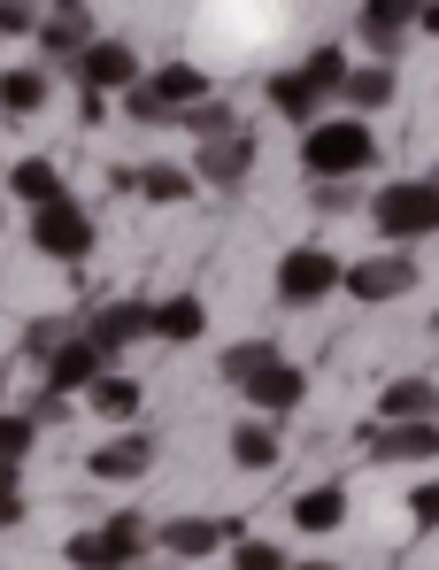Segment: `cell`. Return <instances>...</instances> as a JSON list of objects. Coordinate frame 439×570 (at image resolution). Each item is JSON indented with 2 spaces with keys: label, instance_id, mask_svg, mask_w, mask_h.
Instances as JSON below:
<instances>
[{
  "label": "cell",
  "instance_id": "13",
  "mask_svg": "<svg viewBox=\"0 0 439 570\" xmlns=\"http://www.w3.org/2000/svg\"><path fill=\"white\" fill-rule=\"evenodd\" d=\"M100 371H116V355H108V347L92 340L86 324H78V332H70V340H62V347L47 355V385H55V393H86Z\"/></svg>",
  "mask_w": 439,
  "mask_h": 570
},
{
  "label": "cell",
  "instance_id": "18",
  "mask_svg": "<svg viewBox=\"0 0 439 570\" xmlns=\"http://www.w3.org/2000/svg\"><path fill=\"white\" fill-rule=\"evenodd\" d=\"M393 94H401V78H393V62H386V55H370L362 70L348 62V78H340V100H348L354 116H378V108H393Z\"/></svg>",
  "mask_w": 439,
  "mask_h": 570
},
{
  "label": "cell",
  "instance_id": "20",
  "mask_svg": "<svg viewBox=\"0 0 439 570\" xmlns=\"http://www.w3.org/2000/svg\"><path fill=\"white\" fill-rule=\"evenodd\" d=\"M31 39H39V55H47V62H62V70H70V62H78V55H86L92 23H86V8H47V16H39V31H31Z\"/></svg>",
  "mask_w": 439,
  "mask_h": 570
},
{
  "label": "cell",
  "instance_id": "24",
  "mask_svg": "<svg viewBox=\"0 0 439 570\" xmlns=\"http://www.w3.org/2000/svg\"><path fill=\"white\" fill-rule=\"evenodd\" d=\"M47 100H55L47 62H31V70H0V116H39Z\"/></svg>",
  "mask_w": 439,
  "mask_h": 570
},
{
  "label": "cell",
  "instance_id": "43",
  "mask_svg": "<svg viewBox=\"0 0 439 570\" xmlns=\"http://www.w3.org/2000/svg\"><path fill=\"white\" fill-rule=\"evenodd\" d=\"M0 409H8V401H0Z\"/></svg>",
  "mask_w": 439,
  "mask_h": 570
},
{
  "label": "cell",
  "instance_id": "17",
  "mask_svg": "<svg viewBox=\"0 0 439 570\" xmlns=\"http://www.w3.org/2000/svg\"><path fill=\"white\" fill-rule=\"evenodd\" d=\"M86 332L108 347V355H124V347L155 340V301H100V308L86 316Z\"/></svg>",
  "mask_w": 439,
  "mask_h": 570
},
{
  "label": "cell",
  "instance_id": "3",
  "mask_svg": "<svg viewBox=\"0 0 439 570\" xmlns=\"http://www.w3.org/2000/svg\"><path fill=\"white\" fill-rule=\"evenodd\" d=\"M340 78H348V55H340V47H316L309 62H293V70H277V78H270V108L301 131V124H316V116L332 108Z\"/></svg>",
  "mask_w": 439,
  "mask_h": 570
},
{
  "label": "cell",
  "instance_id": "9",
  "mask_svg": "<svg viewBox=\"0 0 439 570\" xmlns=\"http://www.w3.org/2000/svg\"><path fill=\"white\" fill-rule=\"evenodd\" d=\"M255 163H263V147H255L247 124H232V131H216V139H193V178H201V186H247Z\"/></svg>",
  "mask_w": 439,
  "mask_h": 570
},
{
  "label": "cell",
  "instance_id": "42",
  "mask_svg": "<svg viewBox=\"0 0 439 570\" xmlns=\"http://www.w3.org/2000/svg\"><path fill=\"white\" fill-rule=\"evenodd\" d=\"M116 570H147V563H116Z\"/></svg>",
  "mask_w": 439,
  "mask_h": 570
},
{
  "label": "cell",
  "instance_id": "36",
  "mask_svg": "<svg viewBox=\"0 0 439 570\" xmlns=\"http://www.w3.org/2000/svg\"><path fill=\"white\" fill-rule=\"evenodd\" d=\"M31 424H70V393H55V385H47V393L31 401Z\"/></svg>",
  "mask_w": 439,
  "mask_h": 570
},
{
  "label": "cell",
  "instance_id": "23",
  "mask_svg": "<svg viewBox=\"0 0 439 570\" xmlns=\"http://www.w3.org/2000/svg\"><path fill=\"white\" fill-rule=\"evenodd\" d=\"M0 193H8V200H23V208H39V200H55V193H62V170H55L47 155H23V163H8V170H0Z\"/></svg>",
  "mask_w": 439,
  "mask_h": 570
},
{
  "label": "cell",
  "instance_id": "2",
  "mask_svg": "<svg viewBox=\"0 0 439 570\" xmlns=\"http://www.w3.org/2000/svg\"><path fill=\"white\" fill-rule=\"evenodd\" d=\"M370 232L386 247H417L439 232V178H393L370 193Z\"/></svg>",
  "mask_w": 439,
  "mask_h": 570
},
{
  "label": "cell",
  "instance_id": "14",
  "mask_svg": "<svg viewBox=\"0 0 439 570\" xmlns=\"http://www.w3.org/2000/svg\"><path fill=\"white\" fill-rule=\"evenodd\" d=\"M354 31H362L370 55L393 62V55L417 39V0H362V8H354Z\"/></svg>",
  "mask_w": 439,
  "mask_h": 570
},
{
  "label": "cell",
  "instance_id": "5",
  "mask_svg": "<svg viewBox=\"0 0 439 570\" xmlns=\"http://www.w3.org/2000/svg\"><path fill=\"white\" fill-rule=\"evenodd\" d=\"M116 100H124L139 124H177V108L208 100V78H201L193 62H163V70H139V86H124Z\"/></svg>",
  "mask_w": 439,
  "mask_h": 570
},
{
  "label": "cell",
  "instance_id": "26",
  "mask_svg": "<svg viewBox=\"0 0 439 570\" xmlns=\"http://www.w3.org/2000/svg\"><path fill=\"white\" fill-rule=\"evenodd\" d=\"M378 416H439V379H393L378 393Z\"/></svg>",
  "mask_w": 439,
  "mask_h": 570
},
{
  "label": "cell",
  "instance_id": "34",
  "mask_svg": "<svg viewBox=\"0 0 439 570\" xmlns=\"http://www.w3.org/2000/svg\"><path fill=\"white\" fill-rule=\"evenodd\" d=\"M409 524H417V532H439V478L409 485Z\"/></svg>",
  "mask_w": 439,
  "mask_h": 570
},
{
  "label": "cell",
  "instance_id": "15",
  "mask_svg": "<svg viewBox=\"0 0 439 570\" xmlns=\"http://www.w3.org/2000/svg\"><path fill=\"white\" fill-rule=\"evenodd\" d=\"M86 471L100 478V485H131V478L155 471V440H147V432H131V424H116V440H100V448H92Z\"/></svg>",
  "mask_w": 439,
  "mask_h": 570
},
{
  "label": "cell",
  "instance_id": "41",
  "mask_svg": "<svg viewBox=\"0 0 439 570\" xmlns=\"http://www.w3.org/2000/svg\"><path fill=\"white\" fill-rule=\"evenodd\" d=\"M432 340H439V308H432Z\"/></svg>",
  "mask_w": 439,
  "mask_h": 570
},
{
  "label": "cell",
  "instance_id": "28",
  "mask_svg": "<svg viewBox=\"0 0 439 570\" xmlns=\"http://www.w3.org/2000/svg\"><path fill=\"white\" fill-rule=\"evenodd\" d=\"M232 124H240V116H232L224 100L208 94V100H193V108H177V124H170V131H193V139H216V131H232Z\"/></svg>",
  "mask_w": 439,
  "mask_h": 570
},
{
  "label": "cell",
  "instance_id": "37",
  "mask_svg": "<svg viewBox=\"0 0 439 570\" xmlns=\"http://www.w3.org/2000/svg\"><path fill=\"white\" fill-rule=\"evenodd\" d=\"M417 31H425V39H439V0H417Z\"/></svg>",
  "mask_w": 439,
  "mask_h": 570
},
{
  "label": "cell",
  "instance_id": "44",
  "mask_svg": "<svg viewBox=\"0 0 439 570\" xmlns=\"http://www.w3.org/2000/svg\"><path fill=\"white\" fill-rule=\"evenodd\" d=\"M224 570H232V563H224Z\"/></svg>",
  "mask_w": 439,
  "mask_h": 570
},
{
  "label": "cell",
  "instance_id": "40",
  "mask_svg": "<svg viewBox=\"0 0 439 570\" xmlns=\"http://www.w3.org/2000/svg\"><path fill=\"white\" fill-rule=\"evenodd\" d=\"M0 224H8V193H0Z\"/></svg>",
  "mask_w": 439,
  "mask_h": 570
},
{
  "label": "cell",
  "instance_id": "12",
  "mask_svg": "<svg viewBox=\"0 0 439 570\" xmlns=\"http://www.w3.org/2000/svg\"><path fill=\"white\" fill-rule=\"evenodd\" d=\"M139 55H131V39H86V55L70 62V78L86 86V94H124V86H139Z\"/></svg>",
  "mask_w": 439,
  "mask_h": 570
},
{
  "label": "cell",
  "instance_id": "27",
  "mask_svg": "<svg viewBox=\"0 0 439 570\" xmlns=\"http://www.w3.org/2000/svg\"><path fill=\"white\" fill-rule=\"evenodd\" d=\"M201 178L193 170H177V163H147L139 170V200H155V208H177V200H193Z\"/></svg>",
  "mask_w": 439,
  "mask_h": 570
},
{
  "label": "cell",
  "instance_id": "7",
  "mask_svg": "<svg viewBox=\"0 0 439 570\" xmlns=\"http://www.w3.org/2000/svg\"><path fill=\"white\" fill-rule=\"evenodd\" d=\"M92 239H100V232H92V216L70 200V193H55V200L31 208V247H39V255H55V263H86Z\"/></svg>",
  "mask_w": 439,
  "mask_h": 570
},
{
  "label": "cell",
  "instance_id": "25",
  "mask_svg": "<svg viewBox=\"0 0 439 570\" xmlns=\"http://www.w3.org/2000/svg\"><path fill=\"white\" fill-rule=\"evenodd\" d=\"M92 416H108V424H131L139 416V379H124V371H100V379L86 385Z\"/></svg>",
  "mask_w": 439,
  "mask_h": 570
},
{
  "label": "cell",
  "instance_id": "29",
  "mask_svg": "<svg viewBox=\"0 0 439 570\" xmlns=\"http://www.w3.org/2000/svg\"><path fill=\"white\" fill-rule=\"evenodd\" d=\"M39 448V424H31V409H0V463H23Z\"/></svg>",
  "mask_w": 439,
  "mask_h": 570
},
{
  "label": "cell",
  "instance_id": "8",
  "mask_svg": "<svg viewBox=\"0 0 439 570\" xmlns=\"http://www.w3.org/2000/svg\"><path fill=\"white\" fill-rule=\"evenodd\" d=\"M362 455L370 463H439V416H370Z\"/></svg>",
  "mask_w": 439,
  "mask_h": 570
},
{
  "label": "cell",
  "instance_id": "19",
  "mask_svg": "<svg viewBox=\"0 0 439 570\" xmlns=\"http://www.w3.org/2000/svg\"><path fill=\"white\" fill-rule=\"evenodd\" d=\"M277 455H285V432H277V416H240L232 424V463L240 471H277Z\"/></svg>",
  "mask_w": 439,
  "mask_h": 570
},
{
  "label": "cell",
  "instance_id": "11",
  "mask_svg": "<svg viewBox=\"0 0 439 570\" xmlns=\"http://www.w3.org/2000/svg\"><path fill=\"white\" fill-rule=\"evenodd\" d=\"M240 532H247V524H224V517H170V524L155 532V548L177 556V563H216Z\"/></svg>",
  "mask_w": 439,
  "mask_h": 570
},
{
  "label": "cell",
  "instance_id": "30",
  "mask_svg": "<svg viewBox=\"0 0 439 570\" xmlns=\"http://www.w3.org/2000/svg\"><path fill=\"white\" fill-rule=\"evenodd\" d=\"M285 563H293V556H285L277 540H247V532L232 540V570H285Z\"/></svg>",
  "mask_w": 439,
  "mask_h": 570
},
{
  "label": "cell",
  "instance_id": "33",
  "mask_svg": "<svg viewBox=\"0 0 439 570\" xmlns=\"http://www.w3.org/2000/svg\"><path fill=\"white\" fill-rule=\"evenodd\" d=\"M70 332H78V324H70V316H39V324H31V332H23V347H31V355H39V363H47V355H55V347H62V340H70Z\"/></svg>",
  "mask_w": 439,
  "mask_h": 570
},
{
  "label": "cell",
  "instance_id": "4",
  "mask_svg": "<svg viewBox=\"0 0 439 570\" xmlns=\"http://www.w3.org/2000/svg\"><path fill=\"white\" fill-rule=\"evenodd\" d=\"M147 548H155V524L131 517V509H116V517H100L92 532H70L62 563L70 570H116V563H147Z\"/></svg>",
  "mask_w": 439,
  "mask_h": 570
},
{
  "label": "cell",
  "instance_id": "10",
  "mask_svg": "<svg viewBox=\"0 0 439 570\" xmlns=\"http://www.w3.org/2000/svg\"><path fill=\"white\" fill-rule=\"evenodd\" d=\"M340 293H354L362 308H378V301H409V293H417V255H362V263H348Z\"/></svg>",
  "mask_w": 439,
  "mask_h": 570
},
{
  "label": "cell",
  "instance_id": "16",
  "mask_svg": "<svg viewBox=\"0 0 439 570\" xmlns=\"http://www.w3.org/2000/svg\"><path fill=\"white\" fill-rule=\"evenodd\" d=\"M240 393H247V409H263V416H293V409L309 401V379H301L285 355H270L263 371H247V379H240Z\"/></svg>",
  "mask_w": 439,
  "mask_h": 570
},
{
  "label": "cell",
  "instance_id": "38",
  "mask_svg": "<svg viewBox=\"0 0 439 570\" xmlns=\"http://www.w3.org/2000/svg\"><path fill=\"white\" fill-rule=\"evenodd\" d=\"M285 570H340V563H285Z\"/></svg>",
  "mask_w": 439,
  "mask_h": 570
},
{
  "label": "cell",
  "instance_id": "6",
  "mask_svg": "<svg viewBox=\"0 0 439 570\" xmlns=\"http://www.w3.org/2000/svg\"><path fill=\"white\" fill-rule=\"evenodd\" d=\"M348 278V263L332 255V247H285L277 255V301L285 308H316V301H332Z\"/></svg>",
  "mask_w": 439,
  "mask_h": 570
},
{
  "label": "cell",
  "instance_id": "39",
  "mask_svg": "<svg viewBox=\"0 0 439 570\" xmlns=\"http://www.w3.org/2000/svg\"><path fill=\"white\" fill-rule=\"evenodd\" d=\"M47 8H86V0H47Z\"/></svg>",
  "mask_w": 439,
  "mask_h": 570
},
{
  "label": "cell",
  "instance_id": "1",
  "mask_svg": "<svg viewBox=\"0 0 439 570\" xmlns=\"http://www.w3.org/2000/svg\"><path fill=\"white\" fill-rule=\"evenodd\" d=\"M301 170H309L316 186H348L362 170H378V131H370V116H316V124H301Z\"/></svg>",
  "mask_w": 439,
  "mask_h": 570
},
{
  "label": "cell",
  "instance_id": "21",
  "mask_svg": "<svg viewBox=\"0 0 439 570\" xmlns=\"http://www.w3.org/2000/svg\"><path fill=\"white\" fill-rule=\"evenodd\" d=\"M340 524H348V485H309V493H293V532L324 540V532H340Z\"/></svg>",
  "mask_w": 439,
  "mask_h": 570
},
{
  "label": "cell",
  "instance_id": "22",
  "mask_svg": "<svg viewBox=\"0 0 439 570\" xmlns=\"http://www.w3.org/2000/svg\"><path fill=\"white\" fill-rule=\"evenodd\" d=\"M201 332H208V301H201V293H170V301H155V340L193 347Z\"/></svg>",
  "mask_w": 439,
  "mask_h": 570
},
{
  "label": "cell",
  "instance_id": "35",
  "mask_svg": "<svg viewBox=\"0 0 439 570\" xmlns=\"http://www.w3.org/2000/svg\"><path fill=\"white\" fill-rule=\"evenodd\" d=\"M0 524H23V463H0Z\"/></svg>",
  "mask_w": 439,
  "mask_h": 570
},
{
  "label": "cell",
  "instance_id": "32",
  "mask_svg": "<svg viewBox=\"0 0 439 570\" xmlns=\"http://www.w3.org/2000/svg\"><path fill=\"white\" fill-rule=\"evenodd\" d=\"M270 355H277L270 340H240V347H224V385H240V379H247V371H263Z\"/></svg>",
  "mask_w": 439,
  "mask_h": 570
},
{
  "label": "cell",
  "instance_id": "31",
  "mask_svg": "<svg viewBox=\"0 0 439 570\" xmlns=\"http://www.w3.org/2000/svg\"><path fill=\"white\" fill-rule=\"evenodd\" d=\"M39 16H47V0H0V47H8V39H31Z\"/></svg>",
  "mask_w": 439,
  "mask_h": 570
}]
</instances>
